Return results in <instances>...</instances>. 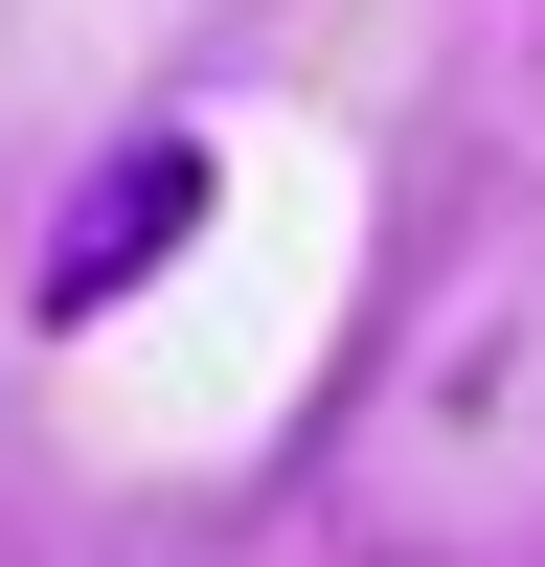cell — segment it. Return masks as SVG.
Returning <instances> with one entry per match:
<instances>
[{
  "instance_id": "cell-1",
  "label": "cell",
  "mask_w": 545,
  "mask_h": 567,
  "mask_svg": "<svg viewBox=\"0 0 545 567\" xmlns=\"http://www.w3.org/2000/svg\"><path fill=\"white\" fill-rule=\"evenodd\" d=\"M182 227H205V159H182V136H136V159L91 182V227L45 250V318H91V296H136V272H160Z\"/></svg>"
}]
</instances>
